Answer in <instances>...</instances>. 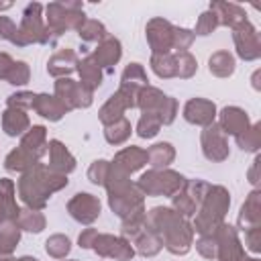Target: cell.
I'll list each match as a JSON object with an SVG mask.
<instances>
[{
	"instance_id": "6da1fadb",
	"label": "cell",
	"mask_w": 261,
	"mask_h": 261,
	"mask_svg": "<svg viewBox=\"0 0 261 261\" xmlns=\"http://www.w3.org/2000/svg\"><path fill=\"white\" fill-rule=\"evenodd\" d=\"M145 228L153 230L161 239V243L167 247V251L175 255H184L190 251L194 228L175 210L161 208V206L153 208L149 214H145Z\"/></svg>"
},
{
	"instance_id": "7a4b0ae2",
	"label": "cell",
	"mask_w": 261,
	"mask_h": 261,
	"mask_svg": "<svg viewBox=\"0 0 261 261\" xmlns=\"http://www.w3.org/2000/svg\"><path fill=\"white\" fill-rule=\"evenodd\" d=\"M63 186H67V177L63 173L51 171L49 167L35 163L31 169H27L18 181V192L22 202L33 208V210H41L47 204V198L61 190Z\"/></svg>"
},
{
	"instance_id": "3957f363",
	"label": "cell",
	"mask_w": 261,
	"mask_h": 261,
	"mask_svg": "<svg viewBox=\"0 0 261 261\" xmlns=\"http://www.w3.org/2000/svg\"><path fill=\"white\" fill-rule=\"evenodd\" d=\"M228 206H230L228 192L222 186H212V188L208 186V190L202 198V210L196 216L194 228L200 234H212L222 224V218H224Z\"/></svg>"
},
{
	"instance_id": "277c9868",
	"label": "cell",
	"mask_w": 261,
	"mask_h": 261,
	"mask_svg": "<svg viewBox=\"0 0 261 261\" xmlns=\"http://www.w3.org/2000/svg\"><path fill=\"white\" fill-rule=\"evenodd\" d=\"M45 18H47V31L51 37H59L69 29H80L86 22L84 14V4L77 0L71 2H51L45 8Z\"/></svg>"
},
{
	"instance_id": "5b68a950",
	"label": "cell",
	"mask_w": 261,
	"mask_h": 261,
	"mask_svg": "<svg viewBox=\"0 0 261 261\" xmlns=\"http://www.w3.org/2000/svg\"><path fill=\"white\" fill-rule=\"evenodd\" d=\"M186 177L171 169H151L141 175L137 188L147 196H175L186 190Z\"/></svg>"
},
{
	"instance_id": "8992f818",
	"label": "cell",
	"mask_w": 261,
	"mask_h": 261,
	"mask_svg": "<svg viewBox=\"0 0 261 261\" xmlns=\"http://www.w3.org/2000/svg\"><path fill=\"white\" fill-rule=\"evenodd\" d=\"M51 35L47 31V24L43 22V6L39 2L27 4L22 10V20L18 27V47L31 45V43H49Z\"/></svg>"
},
{
	"instance_id": "52a82bcc",
	"label": "cell",
	"mask_w": 261,
	"mask_h": 261,
	"mask_svg": "<svg viewBox=\"0 0 261 261\" xmlns=\"http://www.w3.org/2000/svg\"><path fill=\"white\" fill-rule=\"evenodd\" d=\"M55 98L67 108H88L92 104V92L86 90L82 84L69 80V77H59L55 82Z\"/></svg>"
},
{
	"instance_id": "ba28073f",
	"label": "cell",
	"mask_w": 261,
	"mask_h": 261,
	"mask_svg": "<svg viewBox=\"0 0 261 261\" xmlns=\"http://www.w3.org/2000/svg\"><path fill=\"white\" fill-rule=\"evenodd\" d=\"M173 24L165 18H151L147 22V41L153 55H163L173 49Z\"/></svg>"
},
{
	"instance_id": "9c48e42d",
	"label": "cell",
	"mask_w": 261,
	"mask_h": 261,
	"mask_svg": "<svg viewBox=\"0 0 261 261\" xmlns=\"http://www.w3.org/2000/svg\"><path fill=\"white\" fill-rule=\"evenodd\" d=\"M232 39H234V45H237V53L241 59L245 61H253L261 55V43H259V33L257 29L245 20L241 22L239 27L232 29Z\"/></svg>"
},
{
	"instance_id": "30bf717a",
	"label": "cell",
	"mask_w": 261,
	"mask_h": 261,
	"mask_svg": "<svg viewBox=\"0 0 261 261\" xmlns=\"http://www.w3.org/2000/svg\"><path fill=\"white\" fill-rule=\"evenodd\" d=\"M214 237H216V255H218V261H241L245 257L234 226L222 222L214 230Z\"/></svg>"
},
{
	"instance_id": "8fae6325",
	"label": "cell",
	"mask_w": 261,
	"mask_h": 261,
	"mask_svg": "<svg viewBox=\"0 0 261 261\" xmlns=\"http://www.w3.org/2000/svg\"><path fill=\"white\" fill-rule=\"evenodd\" d=\"M92 249L102 257H112L118 261H128L135 255V249L130 247L128 241L120 237H112V234H98Z\"/></svg>"
},
{
	"instance_id": "7c38bea8",
	"label": "cell",
	"mask_w": 261,
	"mask_h": 261,
	"mask_svg": "<svg viewBox=\"0 0 261 261\" xmlns=\"http://www.w3.org/2000/svg\"><path fill=\"white\" fill-rule=\"evenodd\" d=\"M202 149L204 155L210 161H222L228 157V143H226V135L220 130L218 124H208L206 130L202 133Z\"/></svg>"
},
{
	"instance_id": "4fadbf2b",
	"label": "cell",
	"mask_w": 261,
	"mask_h": 261,
	"mask_svg": "<svg viewBox=\"0 0 261 261\" xmlns=\"http://www.w3.org/2000/svg\"><path fill=\"white\" fill-rule=\"evenodd\" d=\"M67 212L77 222L90 224L100 216V200L92 194H75L67 204Z\"/></svg>"
},
{
	"instance_id": "5bb4252c",
	"label": "cell",
	"mask_w": 261,
	"mask_h": 261,
	"mask_svg": "<svg viewBox=\"0 0 261 261\" xmlns=\"http://www.w3.org/2000/svg\"><path fill=\"white\" fill-rule=\"evenodd\" d=\"M214 116H216V106L204 98H192L184 108V118L192 124L208 126L214 122Z\"/></svg>"
},
{
	"instance_id": "9a60e30c",
	"label": "cell",
	"mask_w": 261,
	"mask_h": 261,
	"mask_svg": "<svg viewBox=\"0 0 261 261\" xmlns=\"http://www.w3.org/2000/svg\"><path fill=\"white\" fill-rule=\"evenodd\" d=\"M208 10L214 12L218 24H224V27H230V29H234L241 22L247 20L245 8L239 6V4H234V2H220V0H216V2H210V8Z\"/></svg>"
},
{
	"instance_id": "2e32d148",
	"label": "cell",
	"mask_w": 261,
	"mask_h": 261,
	"mask_svg": "<svg viewBox=\"0 0 261 261\" xmlns=\"http://www.w3.org/2000/svg\"><path fill=\"white\" fill-rule=\"evenodd\" d=\"M120 55H122L120 41H118V39H114V37H106V39H102V41L98 43V47H96V51H94L92 59L98 63V67H100V69H102V67L112 69V65H114V63H118Z\"/></svg>"
},
{
	"instance_id": "e0dca14e",
	"label": "cell",
	"mask_w": 261,
	"mask_h": 261,
	"mask_svg": "<svg viewBox=\"0 0 261 261\" xmlns=\"http://www.w3.org/2000/svg\"><path fill=\"white\" fill-rule=\"evenodd\" d=\"M220 130L224 135H241L243 130L249 128V116L245 114V110L237 108V106H226L220 112Z\"/></svg>"
},
{
	"instance_id": "ac0fdd59",
	"label": "cell",
	"mask_w": 261,
	"mask_h": 261,
	"mask_svg": "<svg viewBox=\"0 0 261 261\" xmlns=\"http://www.w3.org/2000/svg\"><path fill=\"white\" fill-rule=\"evenodd\" d=\"M49 169L57 171V173H69L75 169V159L71 157V153L63 147L61 141H49Z\"/></svg>"
},
{
	"instance_id": "d6986e66",
	"label": "cell",
	"mask_w": 261,
	"mask_h": 261,
	"mask_svg": "<svg viewBox=\"0 0 261 261\" xmlns=\"http://www.w3.org/2000/svg\"><path fill=\"white\" fill-rule=\"evenodd\" d=\"M149 159H147V151H143V149H139V147H126V149H122L116 157H114V167L116 169H120L122 173H133V171H137V169H141L145 163H147Z\"/></svg>"
},
{
	"instance_id": "ffe728a7",
	"label": "cell",
	"mask_w": 261,
	"mask_h": 261,
	"mask_svg": "<svg viewBox=\"0 0 261 261\" xmlns=\"http://www.w3.org/2000/svg\"><path fill=\"white\" fill-rule=\"evenodd\" d=\"M18 214H20V210L14 200V184H12V179L2 177L0 179V216L6 222H16Z\"/></svg>"
},
{
	"instance_id": "44dd1931",
	"label": "cell",
	"mask_w": 261,
	"mask_h": 261,
	"mask_svg": "<svg viewBox=\"0 0 261 261\" xmlns=\"http://www.w3.org/2000/svg\"><path fill=\"white\" fill-rule=\"evenodd\" d=\"M77 65V55L73 49H61L47 61V71L55 77L69 75Z\"/></svg>"
},
{
	"instance_id": "7402d4cb",
	"label": "cell",
	"mask_w": 261,
	"mask_h": 261,
	"mask_svg": "<svg viewBox=\"0 0 261 261\" xmlns=\"http://www.w3.org/2000/svg\"><path fill=\"white\" fill-rule=\"evenodd\" d=\"M33 110L49 120H59L67 108L55 98V96H49V94H35V100H33Z\"/></svg>"
},
{
	"instance_id": "603a6c76",
	"label": "cell",
	"mask_w": 261,
	"mask_h": 261,
	"mask_svg": "<svg viewBox=\"0 0 261 261\" xmlns=\"http://www.w3.org/2000/svg\"><path fill=\"white\" fill-rule=\"evenodd\" d=\"M75 69L80 71V77H82V86L86 88V90H90V92H94L100 84H102V69L98 67V63L92 59V55L90 57H84V59H80L77 61V65H75Z\"/></svg>"
},
{
	"instance_id": "cb8c5ba5",
	"label": "cell",
	"mask_w": 261,
	"mask_h": 261,
	"mask_svg": "<svg viewBox=\"0 0 261 261\" xmlns=\"http://www.w3.org/2000/svg\"><path fill=\"white\" fill-rule=\"evenodd\" d=\"M2 126L10 137L22 135L24 130H29V116L20 108H6L2 114Z\"/></svg>"
},
{
	"instance_id": "d4e9b609",
	"label": "cell",
	"mask_w": 261,
	"mask_h": 261,
	"mask_svg": "<svg viewBox=\"0 0 261 261\" xmlns=\"http://www.w3.org/2000/svg\"><path fill=\"white\" fill-rule=\"evenodd\" d=\"M20 147L24 151H29L35 159H39L47 151V133H45V126H33V128H29V133L22 137Z\"/></svg>"
},
{
	"instance_id": "484cf974",
	"label": "cell",
	"mask_w": 261,
	"mask_h": 261,
	"mask_svg": "<svg viewBox=\"0 0 261 261\" xmlns=\"http://www.w3.org/2000/svg\"><path fill=\"white\" fill-rule=\"evenodd\" d=\"M239 224L245 230L251 226H259V192H251V196L243 204L239 214Z\"/></svg>"
},
{
	"instance_id": "4316f807",
	"label": "cell",
	"mask_w": 261,
	"mask_h": 261,
	"mask_svg": "<svg viewBox=\"0 0 261 261\" xmlns=\"http://www.w3.org/2000/svg\"><path fill=\"white\" fill-rule=\"evenodd\" d=\"M173 157H175V151L171 143H157L147 151V159L155 169H165L173 161Z\"/></svg>"
},
{
	"instance_id": "83f0119b",
	"label": "cell",
	"mask_w": 261,
	"mask_h": 261,
	"mask_svg": "<svg viewBox=\"0 0 261 261\" xmlns=\"http://www.w3.org/2000/svg\"><path fill=\"white\" fill-rule=\"evenodd\" d=\"M208 65H210V71H212L214 75H218V77H228V75L234 71V57H232L228 51H216V53L210 57Z\"/></svg>"
},
{
	"instance_id": "f1b7e54d",
	"label": "cell",
	"mask_w": 261,
	"mask_h": 261,
	"mask_svg": "<svg viewBox=\"0 0 261 261\" xmlns=\"http://www.w3.org/2000/svg\"><path fill=\"white\" fill-rule=\"evenodd\" d=\"M20 239V228L16 222H0V255H8Z\"/></svg>"
},
{
	"instance_id": "f546056e",
	"label": "cell",
	"mask_w": 261,
	"mask_h": 261,
	"mask_svg": "<svg viewBox=\"0 0 261 261\" xmlns=\"http://www.w3.org/2000/svg\"><path fill=\"white\" fill-rule=\"evenodd\" d=\"M35 163H37V159H35L29 151H24L22 147L10 151L8 157H6V161H4L6 169H10V171H27V169H31Z\"/></svg>"
},
{
	"instance_id": "4dcf8cb0",
	"label": "cell",
	"mask_w": 261,
	"mask_h": 261,
	"mask_svg": "<svg viewBox=\"0 0 261 261\" xmlns=\"http://www.w3.org/2000/svg\"><path fill=\"white\" fill-rule=\"evenodd\" d=\"M135 245H137L139 253H141V255H145V257H151V255L159 253V249L163 247L161 239H159L153 230H149V228H143V232L135 239Z\"/></svg>"
},
{
	"instance_id": "1f68e13d",
	"label": "cell",
	"mask_w": 261,
	"mask_h": 261,
	"mask_svg": "<svg viewBox=\"0 0 261 261\" xmlns=\"http://www.w3.org/2000/svg\"><path fill=\"white\" fill-rule=\"evenodd\" d=\"M104 137L110 145H120L130 137V122L126 118H118L112 124H106Z\"/></svg>"
},
{
	"instance_id": "d6a6232c",
	"label": "cell",
	"mask_w": 261,
	"mask_h": 261,
	"mask_svg": "<svg viewBox=\"0 0 261 261\" xmlns=\"http://www.w3.org/2000/svg\"><path fill=\"white\" fill-rule=\"evenodd\" d=\"M16 224L18 228H24V230H31V232H41L45 228V216L39 212V210H20L18 218H16Z\"/></svg>"
},
{
	"instance_id": "836d02e7",
	"label": "cell",
	"mask_w": 261,
	"mask_h": 261,
	"mask_svg": "<svg viewBox=\"0 0 261 261\" xmlns=\"http://www.w3.org/2000/svg\"><path fill=\"white\" fill-rule=\"evenodd\" d=\"M77 35L82 41H102L106 39V27L100 22V20H94V18H86V22L77 29Z\"/></svg>"
},
{
	"instance_id": "e575fe53",
	"label": "cell",
	"mask_w": 261,
	"mask_h": 261,
	"mask_svg": "<svg viewBox=\"0 0 261 261\" xmlns=\"http://www.w3.org/2000/svg\"><path fill=\"white\" fill-rule=\"evenodd\" d=\"M151 67L159 77H173L175 75V55H171V53L153 55Z\"/></svg>"
},
{
	"instance_id": "d590c367",
	"label": "cell",
	"mask_w": 261,
	"mask_h": 261,
	"mask_svg": "<svg viewBox=\"0 0 261 261\" xmlns=\"http://www.w3.org/2000/svg\"><path fill=\"white\" fill-rule=\"evenodd\" d=\"M159 128H161V120L157 118V114L143 112V116H141V120H139V124H137V133H139V137H143V139H151V137H155V135L159 133Z\"/></svg>"
},
{
	"instance_id": "8d00e7d4",
	"label": "cell",
	"mask_w": 261,
	"mask_h": 261,
	"mask_svg": "<svg viewBox=\"0 0 261 261\" xmlns=\"http://www.w3.org/2000/svg\"><path fill=\"white\" fill-rule=\"evenodd\" d=\"M198 69V63H196V57L190 55L188 51H181L175 55V75L179 77H192Z\"/></svg>"
},
{
	"instance_id": "74e56055",
	"label": "cell",
	"mask_w": 261,
	"mask_h": 261,
	"mask_svg": "<svg viewBox=\"0 0 261 261\" xmlns=\"http://www.w3.org/2000/svg\"><path fill=\"white\" fill-rule=\"evenodd\" d=\"M45 249H47V253H49L51 257L61 259V257H65V255L69 253L71 243H69V239H67V237H63V234H53V237H49V239H47Z\"/></svg>"
},
{
	"instance_id": "f35d334b",
	"label": "cell",
	"mask_w": 261,
	"mask_h": 261,
	"mask_svg": "<svg viewBox=\"0 0 261 261\" xmlns=\"http://www.w3.org/2000/svg\"><path fill=\"white\" fill-rule=\"evenodd\" d=\"M173 198V210L179 214V216H192L196 214V200L188 194V192H177Z\"/></svg>"
},
{
	"instance_id": "ab89813d",
	"label": "cell",
	"mask_w": 261,
	"mask_h": 261,
	"mask_svg": "<svg viewBox=\"0 0 261 261\" xmlns=\"http://www.w3.org/2000/svg\"><path fill=\"white\" fill-rule=\"evenodd\" d=\"M147 73L141 63H128L126 69L122 71V84H135V86H147Z\"/></svg>"
},
{
	"instance_id": "60d3db41",
	"label": "cell",
	"mask_w": 261,
	"mask_h": 261,
	"mask_svg": "<svg viewBox=\"0 0 261 261\" xmlns=\"http://www.w3.org/2000/svg\"><path fill=\"white\" fill-rule=\"evenodd\" d=\"M237 143L245 151H255L259 147V124H253L241 135H237Z\"/></svg>"
},
{
	"instance_id": "b9f144b4",
	"label": "cell",
	"mask_w": 261,
	"mask_h": 261,
	"mask_svg": "<svg viewBox=\"0 0 261 261\" xmlns=\"http://www.w3.org/2000/svg\"><path fill=\"white\" fill-rule=\"evenodd\" d=\"M29 77H31V69H29V65L24 63V61H14V65H12V69H10V73H8V84H12V86H24L27 82H29Z\"/></svg>"
},
{
	"instance_id": "7bdbcfd3",
	"label": "cell",
	"mask_w": 261,
	"mask_h": 261,
	"mask_svg": "<svg viewBox=\"0 0 261 261\" xmlns=\"http://www.w3.org/2000/svg\"><path fill=\"white\" fill-rule=\"evenodd\" d=\"M216 27H218V20H216L214 12H212V10H206V12H202L200 18H198L196 29H194V35H202V37H204V35H210Z\"/></svg>"
},
{
	"instance_id": "ee69618b",
	"label": "cell",
	"mask_w": 261,
	"mask_h": 261,
	"mask_svg": "<svg viewBox=\"0 0 261 261\" xmlns=\"http://www.w3.org/2000/svg\"><path fill=\"white\" fill-rule=\"evenodd\" d=\"M194 37H196L194 31L184 29V27H175V29H173V49H177V53L188 51V47L192 45Z\"/></svg>"
},
{
	"instance_id": "f6af8a7d",
	"label": "cell",
	"mask_w": 261,
	"mask_h": 261,
	"mask_svg": "<svg viewBox=\"0 0 261 261\" xmlns=\"http://www.w3.org/2000/svg\"><path fill=\"white\" fill-rule=\"evenodd\" d=\"M0 39L18 45V27L12 22V18H8L4 14H0Z\"/></svg>"
},
{
	"instance_id": "bcb514c9",
	"label": "cell",
	"mask_w": 261,
	"mask_h": 261,
	"mask_svg": "<svg viewBox=\"0 0 261 261\" xmlns=\"http://www.w3.org/2000/svg\"><path fill=\"white\" fill-rule=\"evenodd\" d=\"M108 169H110V163H108V161H104V159L94 161V163H92V167L88 169V177H90V181H92V184H100V186H102V184L106 181Z\"/></svg>"
},
{
	"instance_id": "7dc6e473",
	"label": "cell",
	"mask_w": 261,
	"mask_h": 261,
	"mask_svg": "<svg viewBox=\"0 0 261 261\" xmlns=\"http://www.w3.org/2000/svg\"><path fill=\"white\" fill-rule=\"evenodd\" d=\"M196 249L200 251V255H204L206 259L216 257V237L212 234H202V239L196 243Z\"/></svg>"
},
{
	"instance_id": "c3c4849f",
	"label": "cell",
	"mask_w": 261,
	"mask_h": 261,
	"mask_svg": "<svg viewBox=\"0 0 261 261\" xmlns=\"http://www.w3.org/2000/svg\"><path fill=\"white\" fill-rule=\"evenodd\" d=\"M33 100H35V94L31 92H18V94H12L8 98V108H33Z\"/></svg>"
},
{
	"instance_id": "681fc988",
	"label": "cell",
	"mask_w": 261,
	"mask_h": 261,
	"mask_svg": "<svg viewBox=\"0 0 261 261\" xmlns=\"http://www.w3.org/2000/svg\"><path fill=\"white\" fill-rule=\"evenodd\" d=\"M96 237H98V230H96V228H86V230L80 234L77 243H80V247H84V249H90V247L94 245Z\"/></svg>"
},
{
	"instance_id": "f907efd6",
	"label": "cell",
	"mask_w": 261,
	"mask_h": 261,
	"mask_svg": "<svg viewBox=\"0 0 261 261\" xmlns=\"http://www.w3.org/2000/svg\"><path fill=\"white\" fill-rule=\"evenodd\" d=\"M12 65H14V59L8 53H0V80H6L8 77Z\"/></svg>"
},
{
	"instance_id": "816d5d0a",
	"label": "cell",
	"mask_w": 261,
	"mask_h": 261,
	"mask_svg": "<svg viewBox=\"0 0 261 261\" xmlns=\"http://www.w3.org/2000/svg\"><path fill=\"white\" fill-rule=\"evenodd\" d=\"M247 245L251 251H259V226H251L247 228Z\"/></svg>"
},
{
	"instance_id": "f5cc1de1",
	"label": "cell",
	"mask_w": 261,
	"mask_h": 261,
	"mask_svg": "<svg viewBox=\"0 0 261 261\" xmlns=\"http://www.w3.org/2000/svg\"><path fill=\"white\" fill-rule=\"evenodd\" d=\"M12 4L10 2H0V10H6V8H10Z\"/></svg>"
},
{
	"instance_id": "db71d44e",
	"label": "cell",
	"mask_w": 261,
	"mask_h": 261,
	"mask_svg": "<svg viewBox=\"0 0 261 261\" xmlns=\"http://www.w3.org/2000/svg\"><path fill=\"white\" fill-rule=\"evenodd\" d=\"M16 261H39V259H33V257H20V259H16Z\"/></svg>"
},
{
	"instance_id": "11a10c76",
	"label": "cell",
	"mask_w": 261,
	"mask_h": 261,
	"mask_svg": "<svg viewBox=\"0 0 261 261\" xmlns=\"http://www.w3.org/2000/svg\"><path fill=\"white\" fill-rule=\"evenodd\" d=\"M0 261H14V259H10V257H6V255H0Z\"/></svg>"
},
{
	"instance_id": "9f6ffc18",
	"label": "cell",
	"mask_w": 261,
	"mask_h": 261,
	"mask_svg": "<svg viewBox=\"0 0 261 261\" xmlns=\"http://www.w3.org/2000/svg\"><path fill=\"white\" fill-rule=\"evenodd\" d=\"M241 261H257V259H247V257H243Z\"/></svg>"
},
{
	"instance_id": "6f0895ef",
	"label": "cell",
	"mask_w": 261,
	"mask_h": 261,
	"mask_svg": "<svg viewBox=\"0 0 261 261\" xmlns=\"http://www.w3.org/2000/svg\"><path fill=\"white\" fill-rule=\"evenodd\" d=\"M0 222H4V220H2V216H0Z\"/></svg>"
}]
</instances>
